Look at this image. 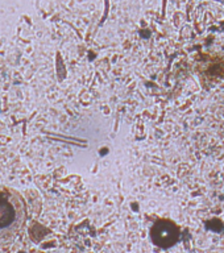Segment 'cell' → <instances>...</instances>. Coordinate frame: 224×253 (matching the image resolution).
Segmentation results:
<instances>
[{
	"label": "cell",
	"instance_id": "1",
	"mask_svg": "<svg viewBox=\"0 0 224 253\" xmlns=\"http://www.w3.org/2000/svg\"><path fill=\"white\" fill-rule=\"evenodd\" d=\"M27 220V207L17 191L0 187V243L15 239Z\"/></svg>",
	"mask_w": 224,
	"mask_h": 253
},
{
	"label": "cell",
	"instance_id": "2",
	"mask_svg": "<svg viewBox=\"0 0 224 253\" xmlns=\"http://www.w3.org/2000/svg\"><path fill=\"white\" fill-rule=\"evenodd\" d=\"M181 232L178 225L172 220L161 219L157 220L150 228V239L154 245L160 248H170L179 240Z\"/></svg>",
	"mask_w": 224,
	"mask_h": 253
}]
</instances>
